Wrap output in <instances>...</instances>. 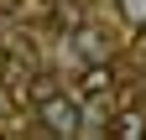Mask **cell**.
<instances>
[{
	"instance_id": "6",
	"label": "cell",
	"mask_w": 146,
	"mask_h": 140,
	"mask_svg": "<svg viewBox=\"0 0 146 140\" xmlns=\"http://www.w3.org/2000/svg\"><path fill=\"white\" fill-rule=\"evenodd\" d=\"M47 94H58V83H52V78H36L31 83V99H47Z\"/></svg>"
},
{
	"instance_id": "5",
	"label": "cell",
	"mask_w": 146,
	"mask_h": 140,
	"mask_svg": "<svg viewBox=\"0 0 146 140\" xmlns=\"http://www.w3.org/2000/svg\"><path fill=\"white\" fill-rule=\"evenodd\" d=\"M120 16H125V26L146 31V0H120Z\"/></svg>"
},
{
	"instance_id": "4",
	"label": "cell",
	"mask_w": 146,
	"mask_h": 140,
	"mask_svg": "<svg viewBox=\"0 0 146 140\" xmlns=\"http://www.w3.org/2000/svg\"><path fill=\"white\" fill-rule=\"evenodd\" d=\"M73 42H78V52H84L89 62H104V37H99L94 26H78V37H73Z\"/></svg>"
},
{
	"instance_id": "2",
	"label": "cell",
	"mask_w": 146,
	"mask_h": 140,
	"mask_svg": "<svg viewBox=\"0 0 146 140\" xmlns=\"http://www.w3.org/2000/svg\"><path fill=\"white\" fill-rule=\"evenodd\" d=\"M110 83H115V78H110V67H104V62H89L84 78H78V99H104Z\"/></svg>"
},
{
	"instance_id": "3",
	"label": "cell",
	"mask_w": 146,
	"mask_h": 140,
	"mask_svg": "<svg viewBox=\"0 0 146 140\" xmlns=\"http://www.w3.org/2000/svg\"><path fill=\"white\" fill-rule=\"evenodd\" d=\"M104 135H115V140H141V135H146V119H141L136 109H131V114H115Z\"/></svg>"
},
{
	"instance_id": "1",
	"label": "cell",
	"mask_w": 146,
	"mask_h": 140,
	"mask_svg": "<svg viewBox=\"0 0 146 140\" xmlns=\"http://www.w3.org/2000/svg\"><path fill=\"white\" fill-rule=\"evenodd\" d=\"M36 119H42V130L47 135H84V109H78V99H63V94H47V99H36Z\"/></svg>"
}]
</instances>
